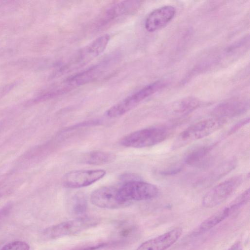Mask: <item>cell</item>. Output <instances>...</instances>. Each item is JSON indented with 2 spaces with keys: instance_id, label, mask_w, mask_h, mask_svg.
Here are the masks:
<instances>
[{
  "instance_id": "obj_1",
  "label": "cell",
  "mask_w": 250,
  "mask_h": 250,
  "mask_svg": "<svg viewBox=\"0 0 250 250\" xmlns=\"http://www.w3.org/2000/svg\"><path fill=\"white\" fill-rule=\"evenodd\" d=\"M110 39V36L107 34L98 37L73 55L60 71L68 73L87 65L104 51Z\"/></svg>"
},
{
  "instance_id": "obj_2",
  "label": "cell",
  "mask_w": 250,
  "mask_h": 250,
  "mask_svg": "<svg viewBox=\"0 0 250 250\" xmlns=\"http://www.w3.org/2000/svg\"><path fill=\"white\" fill-rule=\"evenodd\" d=\"M226 122L225 119L215 117L197 122L179 134L174 142L173 147L179 148L207 137L222 128Z\"/></svg>"
},
{
  "instance_id": "obj_3",
  "label": "cell",
  "mask_w": 250,
  "mask_h": 250,
  "mask_svg": "<svg viewBox=\"0 0 250 250\" xmlns=\"http://www.w3.org/2000/svg\"><path fill=\"white\" fill-rule=\"evenodd\" d=\"M165 85L164 81H158L145 86L109 108L106 112V116L115 118L125 114Z\"/></svg>"
},
{
  "instance_id": "obj_4",
  "label": "cell",
  "mask_w": 250,
  "mask_h": 250,
  "mask_svg": "<svg viewBox=\"0 0 250 250\" xmlns=\"http://www.w3.org/2000/svg\"><path fill=\"white\" fill-rule=\"evenodd\" d=\"M169 131L162 127H151L130 133L124 137L121 144L126 147L143 148L149 147L166 140Z\"/></svg>"
},
{
  "instance_id": "obj_5",
  "label": "cell",
  "mask_w": 250,
  "mask_h": 250,
  "mask_svg": "<svg viewBox=\"0 0 250 250\" xmlns=\"http://www.w3.org/2000/svg\"><path fill=\"white\" fill-rule=\"evenodd\" d=\"M98 222V220L93 218L78 217L48 228L44 230L43 235L47 239L73 235L96 226Z\"/></svg>"
},
{
  "instance_id": "obj_6",
  "label": "cell",
  "mask_w": 250,
  "mask_h": 250,
  "mask_svg": "<svg viewBox=\"0 0 250 250\" xmlns=\"http://www.w3.org/2000/svg\"><path fill=\"white\" fill-rule=\"evenodd\" d=\"M113 58H108L86 70L67 78L61 85L65 91L93 82L104 74L114 63Z\"/></svg>"
},
{
  "instance_id": "obj_7",
  "label": "cell",
  "mask_w": 250,
  "mask_h": 250,
  "mask_svg": "<svg viewBox=\"0 0 250 250\" xmlns=\"http://www.w3.org/2000/svg\"><path fill=\"white\" fill-rule=\"evenodd\" d=\"M245 178L243 175L235 176L216 185L204 196L203 205L206 208H212L220 204L239 188Z\"/></svg>"
},
{
  "instance_id": "obj_8",
  "label": "cell",
  "mask_w": 250,
  "mask_h": 250,
  "mask_svg": "<svg viewBox=\"0 0 250 250\" xmlns=\"http://www.w3.org/2000/svg\"><path fill=\"white\" fill-rule=\"evenodd\" d=\"M120 195L127 203L150 199L156 197L158 188L154 185L140 180L123 183L119 188Z\"/></svg>"
},
{
  "instance_id": "obj_9",
  "label": "cell",
  "mask_w": 250,
  "mask_h": 250,
  "mask_svg": "<svg viewBox=\"0 0 250 250\" xmlns=\"http://www.w3.org/2000/svg\"><path fill=\"white\" fill-rule=\"evenodd\" d=\"M90 200L93 205L103 208L116 209L129 204L122 198L119 188L110 186L95 190L91 193Z\"/></svg>"
},
{
  "instance_id": "obj_10",
  "label": "cell",
  "mask_w": 250,
  "mask_h": 250,
  "mask_svg": "<svg viewBox=\"0 0 250 250\" xmlns=\"http://www.w3.org/2000/svg\"><path fill=\"white\" fill-rule=\"evenodd\" d=\"M104 169L77 170L66 173L63 178V185L67 188H77L88 186L104 176Z\"/></svg>"
},
{
  "instance_id": "obj_11",
  "label": "cell",
  "mask_w": 250,
  "mask_h": 250,
  "mask_svg": "<svg viewBox=\"0 0 250 250\" xmlns=\"http://www.w3.org/2000/svg\"><path fill=\"white\" fill-rule=\"evenodd\" d=\"M141 5L139 0H124L112 5L100 16L95 23L96 28H101L121 16L133 14Z\"/></svg>"
},
{
  "instance_id": "obj_12",
  "label": "cell",
  "mask_w": 250,
  "mask_h": 250,
  "mask_svg": "<svg viewBox=\"0 0 250 250\" xmlns=\"http://www.w3.org/2000/svg\"><path fill=\"white\" fill-rule=\"evenodd\" d=\"M175 12V7L171 5H165L154 9L145 20L146 29L149 32L161 29L171 21Z\"/></svg>"
},
{
  "instance_id": "obj_13",
  "label": "cell",
  "mask_w": 250,
  "mask_h": 250,
  "mask_svg": "<svg viewBox=\"0 0 250 250\" xmlns=\"http://www.w3.org/2000/svg\"><path fill=\"white\" fill-rule=\"evenodd\" d=\"M182 232L181 228H175L155 238L145 241L136 250H166L178 240Z\"/></svg>"
},
{
  "instance_id": "obj_14",
  "label": "cell",
  "mask_w": 250,
  "mask_h": 250,
  "mask_svg": "<svg viewBox=\"0 0 250 250\" xmlns=\"http://www.w3.org/2000/svg\"><path fill=\"white\" fill-rule=\"evenodd\" d=\"M249 108V104L241 99L230 100L218 105L214 109L215 117L226 119L238 116L245 112Z\"/></svg>"
},
{
  "instance_id": "obj_15",
  "label": "cell",
  "mask_w": 250,
  "mask_h": 250,
  "mask_svg": "<svg viewBox=\"0 0 250 250\" xmlns=\"http://www.w3.org/2000/svg\"><path fill=\"white\" fill-rule=\"evenodd\" d=\"M238 208L232 202L224 208L205 220L200 226V229L206 231L211 229L224 220L230 215L234 213Z\"/></svg>"
},
{
  "instance_id": "obj_16",
  "label": "cell",
  "mask_w": 250,
  "mask_h": 250,
  "mask_svg": "<svg viewBox=\"0 0 250 250\" xmlns=\"http://www.w3.org/2000/svg\"><path fill=\"white\" fill-rule=\"evenodd\" d=\"M115 158V155L112 153L96 150L86 154L83 158V162L89 165H102L112 163Z\"/></svg>"
},
{
  "instance_id": "obj_17",
  "label": "cell",
  "mask_w": 250,
  "mask_h": 250,
  "mask_svg": "<svg viewBox=\"0 0 250 250\" xmlns=\"http://www.w3.org/2000/svg\"><path fill=\"white\" fill-rule=\"evenodd\" d=\"M199 101L195 98L188 97L176 102L172 106V112L176 115H185L197 108Z\"/></svg>"
},
{
  "instance_id": "obj_18",
  "label": "cell",
  "mask_w": 250,
  "mask_h": 250,
  "mask_svg": "<svg viewBox=\"0 0 250 250\" xmlns=\"http://www.w3.org/2000/svg\"><path fill=\"white\" fill-rule=\"evenodd\" d=\"M71 211L78 217H83L87 208V202L84 195L82 193L76 194L71 203Z\"/></svg>"
},
{
  "instance_id": "obj_19",
  "label": "cell",
  "mask_w": 250,
  "mask_h": 250,
  "mask_svg": "<svg viewBox=\"0 0 250 250\" xmlns=\"http://www.w3.org/2000/svg\"><path fill=\"white\" fill-rule=\"evenodd\" d=\"M214 146L215 145L205 146L192 150L186 157V163L192 165L199 163L209 153Z\"/></svg>"
},
{
  "instance_id": "obj_20",
  "label": "cell",
  "mask_w": 250,
  "mask_h": 250,
  "mask_svg": "<svg viewBox=\"0 0 250 250\" xmlns=\"http://www.w3.org/2000/svg\"><path fill=\"white\" fill-rule=\"evenodd\" d=\"M0 250H30V246L25 242L15 241L6 244Z\"/></svg>"
},
{
  "instance_id": "obj_21",
  "label": "cell",
  "mask_w": 250,
  "mask_h": 250,
  "mask_svg": "<svg viewBox=\"0 0 250 250\" xmlns=\"http://www.w3.org/2000/svg\"><path fill=\"white\" fill-rule=\"evenodd\" d=\"M121 180L122 183L130 181L140 180V178L139 176L136 174L132 173H126L122 175L121 177Z\"/></svg>"
},
{
  "instance_id": "obj_22",
  "label": "cell",
  "mask_w": 250,
  "mask_h": 250,
  "mask_svg": "<svg viewBox=\"0 0 250 250\" xmlns=\"http://www.w3.org/2000/svg\"><path fill=\"white\" fill-rule=\"evenodd\" d=\"M250 119L249 118L245 119V120L238 123L236 124L233 127H232L231 130L229 131V133H233L236 130H237L239 128L243 126V125L248 124L249 123Z\"/></svg>"
},
{
  "instance_id": "obj_23",
  "label": "cell",
  "mask_w": 250,
  "mask_h": 250,
  "mask_svg": "<svg viewBox=\"0 0 250 250\" xmlns=\"http://www.w3.org/2000/svg\"><path fill=\"white\" fill-rule=\"evenodd\" d=\"M228 250H243V247L240 242H237L231 246Z\"/></svg>"
},
{
  "instance_id": "obj_24",
  "label": "cell",
  "mask_w": 250,
  "mask_h": 250,
  "mask_svg": "<svg viewBox=\"0 0 250 250\" xmlns=\"http://www.w3.org/2000/svg\"><path fill=\"white\" fill-rule=\"evenodd\" d=\"M89 250V249L88 248H84V249H81V250Z\"/></svg>"
}]
</instances>
